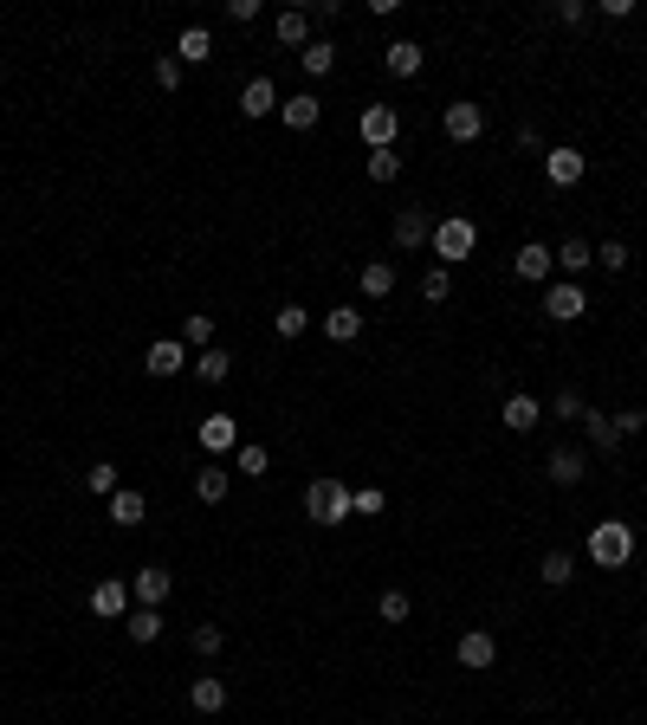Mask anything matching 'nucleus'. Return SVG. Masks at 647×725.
<instances>
[{
  "label": "nucleus",
  "instance_id": "nucleus-42",
  "mask_svg": "<svg viewBox=\"0 0 647 725\" xmlns=\"http://www.w3.org/2000/svg\"><path fill=\"white\" fill-rule=\"evenodd\" d=\"M350 505L363 518H382V505H389V499H382V486H363V492H350Z\"/></svg>",
  "mask_w": 647,
  "mask_h": 725
},
{
  "label": "nucleus",
  "instance_id": "nucleus-8",
  "mask_svg": "<svg viewBox=\"0 0 647 725\" xmlns=\"http://www.w3.org/2000/svg\"><path fill=\"white\" fill-rule=\"evenodd\" d=\"M512 272H518L525 285H550V272H557V253H550V246H538V240H525V246L512 253Z\"/></svg>",
  "mask_w": 647,
  "mask_h": 725
},
{
  "label": "nucleus",
  "instance_id": "nucleus-25",
  "mask_svg": "<svg viewBox=\"0 0 647 725\" xmlns=\"http://www.w3.org/2000/svg\"><path fill=\"white\" fill-rule=\"evenodd\" d=\"M188 706H195V713H220V706H227V680H220V674H201L195 687H188Z\"/></svg>",
  "mask_w": 647,
  "mask_h": 725
},
{
  "label": "nucleus",
  "instance_id": "nucleus-26",
  "mask_svg": "<svg viewBox=\"0 0 647 725\" xmlns=\"http://www.w3.org/2000/svg\"><path fill=\"white\" fill-rule=\"evenodd\" d=\"M583 473H589V460L576 454V447H557V454H550V480L557 486H583Z\"/></svg>",
  "mask_w": 647,
  "mask_h": 725
},
{
  "label": "nucleus",
  "instance_id": "nucleus-3",
  "mask_svg": "<svg viewBox=\"0 0 647 725\" xmlns=\"http://www.w3.org/2000/svg\"><path fill=\"white\" fill-rule=\"evenodd\" d=\"M305 512L318 518V525H343V518L356 512V505H350V486H343V480H311L305 486Z\"/></svg>",
  "mask_w": 647,
  "mask_h": 725
},
{
  "label": "nucleus",
  "instance_id": "nucleus-37",
  "mask_svg": "<svg viewBox=\"0 0 647 725\" xmlns=\"http://www.w3.org/2000/svg\"><path fill=\"white\" fill-rule=\"evenodd\" d=\"M369 182H395V175H402V156H395V149H369Z\"/></svg>",
  "mask_w": 647,
  "mask_h": 725
},
{
  "label": "nucleus",
  "instance_id": "nucleus-38",
  "mask_svg": "<svg viewBox=\"0 0 647 725\" xmlns=\"http://www.w3.org/2000/svg\"><path fill=\"white\" fill-rule=\"evenodd\" d=\"M408 609H415V603H408V590H382V603H376V615H382V622H408Z\"/></svg>",
  "mask_w": 647,
  "mask_h": 725
},
{
  "label": "nucleus",
  "instance_id": "nucleus-41",
  "mask_svg": "<svg viewBox=\"0 0 647 725\" xmlns=\"http://www.w3.org/2000/svg\"><path fill=\"white\" fill-rule=\"evenodd\" d=\"M628 259H635V253H628L622 240H602V246H596V266H602V272H628Z\"/></svg>",
  "mask_w": 647,
  "mask_h": 725
},
{
  "label": "nucleus",
  "instance_id": "nucleus-31",
  "mask_svg": "<svg viewBox=\"0 0 647 725\" xmlns=\"http://www.w3.org/2000/svg\"><path fill=\"white\" fill-rule=\"evenodd\" d=\"M233 473H246V480H266V473H272V454H266L259 441H246L240 454H233Z\"/></svg>",
  "mask_w": 647,
  "mask_h": 725
},
{
  "label": "nucleus",
  "instance_id": "nucleus-28",
  "mask_svg": "<svg viewBox=\"0 0 647 725\" xmlns=\"http://www.w3.org/2000/svg\"><path fill=\"white\" fill-rule=\"evenodd\" d=\"M298 65H305V78H330V65H337V46H330V39H311V46L298 52Z\"/></svg>",
  "mask_w": 647,
  "mask_h": 725
},
{
  "label": "nucleus",
  "instance_id": "nucleus-1",
  "mask_svg": "<svg viewBox=\"0 0 647 725\" xmlns=\"http://www.w3.org/2000/svg\"><path fill=\"white\" fill-rule=\"evenodd\" d=\"M589 564L596 570H622V564H635V525L628 518H602L596 531H589Z\"/></svg>",
  "mask_w": 647,
  "mask_h": 725
},
{
  "label": "nucleus",
  "instance_id": "nucleus-14",
  "mask_svg": "<svg viewBox=\"0 0 647 725\" xmlns=\"http://www.w3.org/2000/svg\"><path fill=\"white\" fill-rule=\"evenodd\" d=\"M195 441L220 460V454H233V447H240V421H233V415H208V421L195 428Z\"/></svg>",
  "mask_w": 647,
  "mask_h": 725
},
{
  "label": "nucleus",
  "instance_id": "nucleus-12",
  "mask_svg": "<svg viewBox=\"0 0 647 725\" xmlns=\"http://www.w3.org/2000/svg\"><path fill=\"white\" fill-rule=\"evenodd\" d=\"M279 85H272V78L266 72H259V78H246V85H240V117H272V111H279Z\"/></svg>",
  "mask_w": 647,
  "mask_h": 725
},
{
  "label": "nucleus",
  "instance_id": "nucleus-5",
  "mask_svg": "<svg viewBox=\"0 0 647 725\" xmlns=\"http://www.w3.org/2000/svg\"><path fill=\"white\" fill-rule=\"evenodd\" d=\"M356 130H363V143H369V149H395V136H402V117H395V104H363Z\"/></svg>",
  "mask_w": 647,
  "mask_h": 725
},
{
  "label": "nucleus",
  "instance_id": "nucleus-35",
  "mask_svg": "<svg viewBox=\"0 0 647 725\" xmlns=\"http://www.w3.org/2000/svg\"><path fill=\"white\" fill-rule=\"evenodd\" d=\"M182 344L214 350V318H208V311H188V318H182Z\"/></svg>",
  "mask_w": 647,
  "mask_h": 725
},
{
  "label": "nucleus",
  "instance_id": "nucleus-47",
  "mask_svg": "<svg viewBox=\"0 0 647 725\" xmlns=\"http://www.w3.org/2000/svg\"><path fill=\"white\" fill-rule=\"evenodd\" d=\"M583 13H589L583 0H557V20H563V26H583Z\"/></svg>",
  "mask_w": 647,
  "mask_h": 725
},
{
  "label": "nucleus",
  "instance_id": "nucleus-15",
  "mask_svg": "<svg viewBox=\"0 0 647 725\" xmlns=\"http://www.w3.org/2000/svg\"><path fill=\"white\" fill-rule=\"evenodd\" d=\"M272 39H279V46H298V52H305V46H311V7H285V13H272Z\"/></svg>",
  "mask_w": 647,
  "mask_h": 725
},
{
  "label": "nucleus",
  "instance_id": "nucleus-46",
  "mask_svg": "<svg viewBox=\"0 0 647 725\" xmlns=\"http://www.w3.org/2000/svg\"><path fill=\"white\" fill-rule=\"evenodd\" d=\"M647 428V415H641V408H628V415H615V434H622V441H628V434H641Z\"/></svg>",
  "mask_w": 647,
  "mask_h": 725
},
{
  "label": "nucleus",
  "instance_id": "nucleus-33",
  "mask_svg": "<svg viewBox=\"0 0 647 725\" xmlns=\"http://www.w3.org/2000/svg\"><path fill=\"white\" fill-rule=\"evenodd\" d=\"M583 428H589V441H596V454H615V447H622V434H615V421H609V415H596V408L583 415Z\"/></svg>",
  "mask_w": 647,
  "mask_h": 725
},
{
  "label": "nucleus",
  "instance_id": "nucleus-20",
  "mask_svg": "<svg viewBox=\"0 0 647 725\" xmlns=\"http://www.w3.org/2000/svg\"><path fill=\"white\" fill-rule=\"evenodd\" d=\"M589 266H596V246H589V240H563V246H557V272H563V279L583 285Z\"/></svg>",
  "mask_w": 647,
  "mask_h": 725
},
{
  "label": "nucleus",
  "instance_id": "nucleus-19",
  "mask_svg": "<svg viewBox=\"0 0 647 725\" xmlns=\"http://www.w3.org/2000/svg\"><path fill=\"white\" fill-rule=\"evenodd\" d=\"M421 59H428V52H421L415 39H389V46H382V65H389L395 78H415V72H421Z\"/></svg>",
  "mask_w": 647,
  "mask_h": 725
},
{
  "label": "nucleus",
  "instance_id": "nucleus-24",
  "mask_svg": "<svg viewBox=\"0 0 647 725\" xmlns=\"http://www.w3.org/2000/svg\"><path fill=\"white\" fill-rule=\"evenodd\" d=\"M227 492H233V473L220 467V460H214V467H201V473H195V499H201V505H220Z\"/></svg>",
  "mask_w": 647,
  "mask_h": 725
},
{
  "label": "nucleus",
  "instance_id": "nucleus-18",
  "mask_svg": "<svg viewBox=\"0 0 647 725\" xmlns=\"http://www.w3.org/2000/svg\"><path fill=\"white\" fill-rule=\"evenodd\" d=\"M324 337L330 344H356V337H363V311L356 305H330L324 311Z\"/></svg>",
  "mask_w": 647,
  "mask_h": 725
},
{
  "label": "nucleus",
  "instance_id": "nucleus-32",
  "mask_svg": "<svg viewBox=\"0 0 647 725\" xmlns=\"http://www.w3.org/2000/svg\"><path fill=\"white\" fill-rule=\"evenodd\" d=\"M279 117L292 123V130H311V123H318V98H311V91H298V98L279 104Z\"/></svg>",
  "mask_w": 647,
  "mask_h": 725
},
{
  "label": "nucleus",
  "instance_id": "nucleus-4",
  "mask_svg": "<svg viewBox=\"0 0 647 725\" xmlns=\"http://www.w3.org/2000/svg\"><path fill=\"white\" fill-rule=\"evenodd\" d=\"M544 318H557V324L589 318V292H583L576 279H550V285H544Z\"/></svg>",
  "mask_w": 647,
  "mask_h": 725
},
{
  "label": "nucleus",
  "instance_id": "nucleus-22",
  "mask_svg": "<svg viewBox=\"0 0 647 725\" xmlns=\"http://www.w3.org/2000/svg\"><path fill=\"white\" fill-rule=\"evenodd\" d=\"M110 518H117V525H143V518H149V499L136 486H117V492H110Z\"/></svg>",
  "mask_w": 647,
  "mask_h": 725
},
{
  "label": "nucleus",
  "instance_id": "nucleus-17",
  "mask_svg": "<svg viewBox=\"0 0 647 725\" xmlns=\"http://www.w3.org/2000/svg\"><path fill=\"white\" fill-rule=\"evenodd\" d=\"M499 421H505V428H512V434H531V428H538V421H544V402H538V395H505Z\"/></svg>",
  "mask_w": 647,
  "mask_h": 725
},
{
  "label": "nucleus",
  "instance_id": "nucleus-23",
  "mask_svg": "<svg viewBox=\"0 0 647 725\" xmlns=\"http://www.w3.org/2000/svg\"><path fill=\"white\" fill-rule=\"evenodd\" d=\"M356 285H363V298H376V305H382V298L395 292V266H389V259H369V266L356 272Z\"/></svg>",
  "mask_w": 647,
  "mask_h": 725
},
{
  "label": "nucleus",
  "instance_id": "nucleus-45",
  "mask_svg": "<svg viewBox=\"0 0 647 725\" xmlns=\"http://www.w3.org/2000/svg\"><path fill=\"white\" fill-rule=\"evenodd\" d=\"M227 20H233V26H246V20H259V0H227Z\"/></svg>",
  "mask_w": 647,
  "mask_h": 725
},
{
  "label": "nucleus",
  "instance_id": "nucleus-48",
  "mask_svg": "<svg viewBox=\"0 0 647 725\" xmlns=\"http://www.w3.org/2000/svg\"><path fill=\"white\" fill-rule=\"evenodd\" d=\"M518 149H525V156H550V143H544L538 130H518Z\"/></svg>",
  "mask_w": 647,
  "mask_h": 725
},
{
  "label": "nucleus",
  "instance_id": "nucleus-40",
  "mask_svg": "<svg viewBox=\"0 0 647 725\" xmlns=\"http://www.w3.org/2000/svg\"><path fill=\"white\" fill-rule=\"evenodd\" d=\"M550 415H557V421H583V415H589V402H583L576 389H557V402H550Z\"/></svg>",
  "mask_w": 647,
  "mask_h": 725
},
{
  "label": "nucleus",
  "instance_id": "nucleus-21",
  "mask_svg": "<svg viewBox=\"0 0 647 725\" xmlns=\"http://www.w3.org/2000/svg\"><path fill=\"white\" fill-rule=\"evenodd\" d=\"M175 59H182V65H208L214 59V33H208V26H188V33L175 39Z\"/></svg>",
  "mask_w": 647,
  "mask_h": 725
},
{
  "label": "nucleus",
  "instance_id": "nucleus-27",
  "mask_svg": "<svg viewBox=\"0 0 647 725\" xmlns=\"http://www.w3.org/2000/svg\"><path fill=\"white\" fill-rule=\"evenodd\" d=\"M123 628H130L136 648H149V641L162 635V609H130V615H123Z\"/></svg>",
  "mask_w": 647,
  "mask_h": 725
},
{
  "label": "nucleus",
  "instance_id": "nucleus-36",
  "mask_svg": "<svg viewBox=\"0 0 647 725\" xmlns=\"http://www.w3.org/2000/svg\"><path fill=\"white\" fill-rule=\"evenodd\" d=\"M421 298H428V305H447V298H453V272L447 266H428V272H421Z\"/></svg>",
  "mask_w": 647,
  "mask_h": 725
},
{
  "label": "nucleus",
  "instance_id": "nucleus-16",
  "mask_svg": "<svg viewBox=\"0 0 647 725\" xmlns=\"http://www.w3.org/2000/svg\"><path fill=\"white\" fill-rule=\"evenodd\" d=\"M544 175H550V182H557V188H576V182H583V149L557 143V149H550V156H544Z\"/></svg>",
  "mask_w": 647,
  "mask_h": 725
},
{
  "label": "nucleus",
  "instance_id": "nucleus-44",
  "mask_svg": "<svg viewBox=\"0 0 647 725\" xmlns=\"http://www.w3.org/2000/svg\"><path fill=\"white\" fill-rule=\"evenodd\" d=\"M188 641H195V654H220V641H227V635H220V622H201Z\"/></svg>",
  "mask_w": 647,
  "mask_h": 725
},
{
  "label": "nucleus",
  "instance_id": "nucleus-2",
  "mask_svg": "<svg viewBox=\"0 0 647 725\" xmlns=\"http://www.w3.org/2000/svg\"><path fill=\"white\" fill-rule=\"evenodd\" d=\"M434 259L440 266H453V259H473V246H479V227L466 221V214H447V221H434Z\"/></svg>",
  "mask_w": 647,
  "mask_h": 725
},
{
  "label": "nucleus",
  "instance_id": "nucleus-39",
  "mask_svg": "<svg viewBox=\"0 0 647 725\" xmlns=\"http://www.w3.org/2000/svg\"><path fill=\"white\" fill-rule=\"evenodd\" d=\"M182 78H188V65L175 59V52H162V59H156V85L162 91H182Z\"/></svg>",
  "mask_w": 647,
  "mask_h": 725
},
{
  "label": "nucleus",
  "instance_id": "nucleus-9",
  "mask_svg": "<svg viewBox=\"0 0 647 725\" xmlns=\"http://www.w3.org/2000/svg\"><path fill=\"white\" fill-rule=\"evenodd\" d=\"M169 590H175V577L162 564H143V570H136V583H130L136 609H162V603H169Z\"/></svg>",
  "mask_w": 647,
  "mask_h": 725
},
{
  "label": "nucleus",
  "instance_id": "nucleus-30",
  "mask_svg": "<svg viewBox=\"0 0 647 725\" xmlns=\"http://www.w3.org/2000/svg\"><path fill=\"white\" fill-rule=\"evenodd\" d=\"M272 331L292 344V337H305V331H311V311H305V305H279V311H272Z\"/></svg>",
  "mask_w": 647,
  "mask_h": 725
},
{
  "label": "nucleus",
  "instance_id": "nucleus-6",
  "mask_svg": "<svg viewBox=\"0 0 647 725\" xmlns=\"http://www.w3.org/2000/svg\"><path fill=\"white\" fill-rule=\"evenodd\" d=\"M440 130H447L453 143H479V136H486V111L466 104V98H453L447 111H440Z\"/></svg>",
  "mask_w": 647,
  "mask_h": 725
},
{
  "label": "nucleus",
  "instance_id": "nucleus-43",
  "mask_svg": "<svg viewBox=\"0 0 647 725\" xmlns=\"http://www.w3.org/2000/svg\"><path fill=\"white\" fill-rule=\"evenodd\" d=\"M85 486L110 499V492H117V467H104V460H98V467H85Z\"/></svg>",
  "mask_w": 647,
  "mask_h": 725
},
{
  "label": "nucleus",
  "instance_id": "nucleus-7",
  "mask_svg": "<svg viewBox=\"0 0 647 725\" xmlns=\"http://www.w3.org/2000/svg\"><path fill=\"white\" fill-rule=\"evenodd\" d=\"M143 369H149V376H156V382L182 376V369H188V344H182V337H156V344L143 350Z\"/></svg>",
  "mask_w": 647,
  "mask_h": 725
},
{
  "label": "nucleus",
  "instance_id": "nucleus-34",
  "mask_svg": "<svg viewBox=\"0 0 647 725\" xmlns=\"http://www.w3.org/2000/svg\"><path fill=\"white\" fill-rule=\"evenodd\" d=\"M195 376H201V382H227V376H233V357H227L220 344L201 350V357H195Z\"/></svg>",
  "mask_w": 647,
  "mask_h": 725
},
{
  "label": "nucleus",
  "instance_id": "nucleus-29",
  "mask_svg": "<svg viewBox=\"0 0 647 725\" xmlns=\"http://www.w3.org/2000/svg\"><path fill=\"white\" fill-rule=\"evenodd\" d=\"M538 577L550 583V590H563V583L576 577V551H544V564H538Z\"/></svg>",
  "mask_w": 647,
  "mask_h": 725
},
{
  "label": "nucleus",
  "instance_id": "nucleus-11",
  "mask_svg": "<svg viewBox=\"0 0 647 725\" xmlns=\"http://www.w3.org/2000/svg\"><path fill=\"white\" fill-rule=\"evenodd\" d=\"M453 654H460V667H466V674H486V667L499 661V641H492L486 628H466V635H460V648H453Z\"/></svg>",
  "mask_w": 647,
  "mask_h": 725
},
{
  "label": "nucleus",
  "instance_id": "nucleus-10",
  "mask_svg": "<svg viewBox=\"0 0 647 725\" xmlns=\"http://www.w3.org/2000/svg\"><path fill=\"white\" fill-rule=\"evenodd\" d=\"M130 603H136V596H130V583H123V577H104L98 590H91V615H104V622H123Z\"/></svg>",
  "mask_w": 647,
  "mask_h": 725
},
{
  "label": "nucleus",
  "instance_id": "nucleus-13",
  "mask_svg": "<svg viewBox=\"0 0 647 725\" xmlns=\"http://www.w3.org/2000/svg\"><path fill=\"white\" fill-rule=\"evenodd\" d=\"M428 240H434L428 208H402V214H395V246H402V253H421Z\"/></svg>",
  "mask_w": 647,
  "mask_h": 725
}]
</instances>
